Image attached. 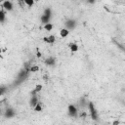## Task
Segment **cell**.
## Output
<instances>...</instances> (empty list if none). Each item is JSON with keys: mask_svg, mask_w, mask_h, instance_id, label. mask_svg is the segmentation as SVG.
<instances>
[{"mask_svg": "<svg viewBox=\"0 0 125 125\" xmlns=\"http://www.w3.org/2000/svg\"><path fill=\"white\" fill-rule=\"evenodd\" d=\"M34 111H36V112H40V111H42V105H41V104L38 102L34 106Z\"/></svg>", "mask_w": 125, "mask_h": 125, "instance_id": "obj_15", "label": "cell"}, {"mask_svg": "<svg viewBox=\"0 0 125 125\" xmlns=\"http://www.w3.org/2000/svg\"><path fill=\"white\" fill-rule=\"evenodd\" d=\"M0 113H1V110H0Z\"/></svg>", "mask_w": 125, "mask_h": 125, "instance_id": "obj_25", "label": "cell"}, {"mask_svg": "<svg viewBox=\"0 0 125 125\" xmlns=\"http://www.w3.org/2000/svg\"><path fill=\"white\" fill-rule=\"evenodd\" d=\"M42 89H43V85H41V84H37V85H35V88L30 92V95H31V96H33V95H37L38 93H40V92L42 91Z\"/></svg>", "mask_w": 125, "mask_h": 125, "instance_id": "obj_6", "label": "cell"}, {"mask_svg": "<svg viewBox=\"0 0 125 125\" xmlns=\"http://www.w3.org/2000/svg\"><path fill=\"white\" fill-rule=\"evenodd\" d=\"M68 47H69V49H70V51L72 53H75V52L78 51V45L76 43H69L68 44Z\"/></svg>", "mask_w": 125, "mask_h": 125, "instance_id": "obj_13", "label": "cell"}, {"mask_svg": "<svg viewBox=\"0 0 125 125\" xmlns=\"http://www.w3.org/2000/svg\"><path fill=\"white\" fill-rule=\"evenodd\" d=\"M87 106H88V109H89V111H90L91 118H92L93 120H95V121H98V120H99L98 111H97V109H96V106H95L94 103H93V102H89Z\"/></svg>", "mask_w": 125, "mask_h": 125, "instance_id": "obj_1", "label": "cell"}, {"mask_svg": "<svg viewBox=\"0 0 125 125\" xmlns=\"http://www.w3.org/2000/svg\"><path fill=\"white\" fill-rule=\"evenodd\" d=\"M44 15H46V16H52V10H51V8H46L45 10H44Z\"/></svg>", "mask_w": 125, "mask_h": 125, "instance_id": "obj_19", "label": "cell"}, {"mask_svg": "<svg viewBox=\"0 0 125 125\" xmlns=\"http://www.w3.org/2000/svg\"><path fill=\"white\" fill-rule=\"evenodd\" d=\"M2 7L4 8V10L10 12V11L13 10V3H12L10 0H5V1L3 2V4H2Z\"/></svg>", "mask_w": 125, "mask_h": 125, "instance_id": "obj_4", "label": "cell"}, {"mask_svg": "<svg viewBox=\"0 0 125 125\" xmlns=\"http://www.w3.org/2000/svg\"><path fill=\"white\" fill-rule=\"evenodd\" d=\"M88 103H89V102H87L86 98H84V97H82V98L79 100V102H78V104H79V105H80L81 107H86V106L88 105Z\"/></svg>", "mask_w": 125, "mask_h": 125, "instance_id": "obj_12", "label": "cell"}, {"mask_svg": "<svg viewBox=\"0 0 125 125\" xmlns=\"http://www.w3.org/2000/svg\"><path fill=\"white\" fill-rule=\"evenodd\" d=\"M55 40H56V38H55L54 35H50V36H45V37H43V41L46 42V43H49V44L55 43Z\"/></svg>", "mask_w": 125, "mask_h": 125, "instance_id": "obj_8", "label": "cell"}, {"mask_svg": "<svg viewBox=\"0 0 125 125\" xmlns=\"http://www.w3.org/2000/svg\"><path fill=\"white\" fill-rule=\"evenodd\" d=\"M87 3H89V4H95L96 3V0H87Z\"/></svg>", "mask_w": 125, "mask_h": 125, "instance_id": "obj_21", "label": "cell"}, {"mask_svg": "<svg viewBox=\"0 0 125 125\" xmlns=\"http://www.w3.org/2000/svg\"><path fill=\"white\" fill-rule=\"evenodd\" d=\"M15 113H16V112H15V110H14L13 108L9 107V108H7V109L5 110L4 116H5V117H7V118H12V117H14Z\"/></svg>", "mask_w": 125, "mask_h": 125, "instance_id": "obj_7", "label": "cell"}, {"mask_svg": "<svg viewBox=\"0 0 125 125\" xmlns=\"http://www.w3.org/2000/svg\"><path fill=\"white\" fill-rule=\"evenodd\" d=\"M44 29H45V30H47V31H51V30L53 29V24H52V23H50V22L45 23V24H44Z\"/></svg>", "mask_w": 125, "mask_h": 125, "instance_id": "obj_17", "label": "cell"}, {"mask_svg": "<svg viewBox=\"0 0 125 125\" xmlns=\"http://www.w3.org/2000/svg\"><path fill=\"white\" fill-rule=\"evenodd\" d=\"M6 91H7V87H5V86H0V96L4 95V94L6 93Z\"/></svg>", "mask_w": 125, "mask_h": 125, "instance_id": "obj_20", "label": "cell"}, {"mask_svg": "<svg viewBox=\"0 0 125 125\" xmlns=\"http://www.w3.org/2000/svg\"><path fill=\"white\" fill-rule=\"evenodd\" d=\"M50 20H51V17H50V16H46V15H44V14L40 17V21H41V22H42L43 24L50 22Z\"/></svg>", "mask_w": 125, "mask_h": 125, "instance_id": "obj_9", "label": "cell"}, {"mask_svg": "<svg viewBox=\"0 0 125 125\" xmlns=\"http://www.w3.org/2000/svg\"><path fill=\"white\" fill-rule=\"evenodd\" d=\"M44 62H45V64L48 65V66H53V65H55V63H56V59H55L54 57H49V58H47V59L44 61Z\"/></svg>", "mask_w": 125, "mask_h": 125, "instance_id": "obj_5", "label": "cell"}, {"mask_svg": "<svg viewBox=\"0 0 125 125\" xmlns=\"http://www.w3.org/2000/svg\"><path fill=\"white\" fill-rule=\"evenodd\" d=\"M36 57H37V58H40V57H42V54H41V52H39V51H38V52H37V54H36Z\"/></svg>", "mask_w": 125, "mask_h": 125, "instance_id": "obj_22", "label": "cell"}, {"mask_svg": "<svg viewBox=\"0 0 125 125\" xmlns=\"http://www.w3.org/2000/svg\"><path fill=\"white\" fill-rule=\"evenodd\" d=\"M34 1H35V2H36V1H39V0H34Z\"/></svg>", "mask_w": 125, "mask_h": 125, "instance_id": "obj_24", "label": "cell"}, {"mask_svg": "<svg viewBox=\"0 0 125 125\" xmlns=\"http://www.w3.org/2000/svg\"><path fill=\"white\" fill-rule=\"evenodd\" d=\"M112 124H113V125H116V124L118 125V124H119V121H114V122H113Z\"/></svg>", "mask_w": 125, "mask_h": 125, "instance_id": "obj_23", "label": "cell"}, {"mask_svg": "<svg viewBox=\"0 0 125 125\" xmlns=\"http://www.w3.org/2000/svg\"><path fill=\"white\" fill-rule=\"evenodd\" d=\"M76 25H77V22H76V21L73 20V19H68V20H66V21H64V26H65V28H67L69 31H70V30H73V29L76 27Z\"/></svg>", "mask_w": 125, "mask_h": 125, "instance_id": "obj_2", "label": "cell"}, {"mask_svg": "<svg viewBox=\"0 0 125 125\" xmlns=\"http://www.w3.org/2000/svg\"><path fill=\"white\" fill-rule=\"evenodd\" d=\"M23 1H24L25 5L28 6V7H32V6L34 5V3H35L34 0H23Z\"/></svg>", "mask_w": 125, "mask_h": 125, "instance_id": "obj_18", "label": "cell"}, {"mask_svg": "<svg viewBox=\"0 0 125 125\" xmlns=\"http://www.w3.org/2000/svg\"><path fill=\"white\" fill-rule=\"evenodd\" d=\"M68 34H69V30H68L67 28H65V27H64V28H62L61 31H60V35H61V37H62V38L67 37Z\"/></svg>", "mask_w": 125, "mask_h": 125, "instance_id": "obj_11", "label": "cell"}, {"mask_svg": "<svg viewBox=\"0 0 125 125\" xmlns=\"http://www.w3.org/2000/svg\"><path fill=\"white\" fill-rule=\"evenodd\" d=\"M67 112H68V115L72 117H76L78 114V109L74 104H69L67 106Z\"/></svg>", "mask_w": 125, "mask_h": 125, "instance_id": "obj_3", "label": "cell"}, {"mask_svg": "<svg viewBox=\"0 0 125 125\" xmlns=\"http://www.w3.org/2000/svg\"><path fill=\"white\" fill-rule=\"evenodd\" d=\"M37 103H38V97H37V95H33V96H31L30 101H29V104H30V106H34Z\"/></svg>", "mask_w": 125, "mask_h": 125, "instance_id": "obj_10", "label": "cell"}, {"mask_svg": "<svg viewBox=\"0 0 125 125\" xmlns=\"http://www.w3.org/2000/svg\"><path fill=\"white\" fill-rule=\"evenodd\" d=\"M39 70V66L38 65H30L28 68L29 72H37Z\"/></svg>", "mask_w": 125, "mask_h": 125, "instance_id": "obj_14", "label": "cell"}, {"mask_svg": "<svg viewBox=\"0 0 125 125\" xmlns=\"http://www.w3.org/2000/svg\"><path fill=\"white\" fill-rule=\"evenodd\" d=\"M5 19H6V14L3 10H0V23L4 22L5 21Z\"/></svg>", "mask_w": 125, "mask_h": 125, "instance_id": "obj_16", "label": "cell"}]
</instances>
